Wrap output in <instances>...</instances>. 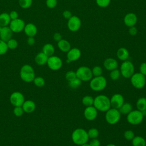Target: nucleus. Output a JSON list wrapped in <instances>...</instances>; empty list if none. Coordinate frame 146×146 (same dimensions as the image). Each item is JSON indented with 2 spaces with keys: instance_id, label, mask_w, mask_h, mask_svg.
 I'll use <instances>...</instances> for the list:
<instances>
[{
  "instance_id": "obj_1",
  "label": "nucleus",
  "mask_w": 146,
  "mask_h": 146,
  "mask_svg": "<svg viewBox=\"0 0 146 146\" xmlns=\"http://www.w3.org/2000/svg\"><path fill=\"white\" fill-rule=\"evenodd\" d=\"M71 139L75 144L80 146L88 143L89 137L87 131L83 128H78L74 129L72 132Z\"/></svg>"
},
{
  "instance_id": "obj_2",
  "label": "nucleus",
  "mask_w": 146,
  "mask_h": 146,
  "mask_svg": "<svg viewBox=\"0 0 146 146\" xmlns=\"http://www.w3.org/2000/svg\"><path fill=\"white\" fill-rule=\"evenodd\" d=\"M93 106L98 111L106 112L111 107L110 99L105 95H99L94 98Z\"/></svg>"
},
{
  "instance_id": "obj_3",
  "label": "nucleus",
  "mask_w": 146,
  "mask_h": 146,
  "mask_svg": "<svg viewBox=\"0 0 146 146\" xmlns=\"http://www.w3.org/2000/svg\"><path fill=\"white\" fill-rule=\"evenodd\" d=\"M107 85V79L103 75L92 77L90 80V87L94 91H102L106 88Z\"/></svg>"
},
{
  "instance_id": "obj_4",
  "label": "nucleus",
  "mask_w": 146,
  "mask_h": 146,
  "mask_svg": "<svg viewBox=\"0 0 146 146\" xmlns=\"http://www.w3.org/2000/svg\"><path fill=\"white\" fill-rule=\"evenodd\" d=\"M20 76L25 82H31L35 78V72L33 68L29 64L23 65L20 70Z\"/></svg>"
},
{
  "instance_id": "obj_5",
  "label": "nucleus",
  "mask_w": 146,
  "mask_h": 146,
  "mask_svg": "<svg viewBox=\"0 0 146 146\" xmlns=\"http://www.w3.org/2000/svg\"><path fill=\"white\" fill-rule=\"evenodd\" d=\"M121 117V113L118 109L111 107L105 113V119L107 123L113 125L119 122Z\"/></svg>"
},
{
  "instance_id": "obj_6",
  "label": "nucleus",
  "mask_w": 146,
  "mask_h": 146,
  "mask_svg": "<svg viewBox=\"0 0 146 146\" xmlns=\"http://www.w3.org/2000/svg\"><path fill=\"white\" fill-rule=\"evenodd\" d=\"M144 116V115L141 111L138 110H132L127 115V120L130 124L136 125L142 122Z\"/></svg>"
},
{
  "instance_id": "obj_7",
  "label": "nucleus",
  "mask_w": 146,
  "mask_h": 146,
  "mask_svg": "<svg viewBox=\"0 0 146 146\" xmlns=\"http://www.w3.org/2000/svg\"><path fill=\"white\" fill-rule=\"evenodd\" d=\"M121 75L125 78H130L135 73L133 64L129 60H125L122 62L120 67Z\"/></svg>"
},
{
  "instance_id": "obj_8",
  "label": "nucleus",
  "mask_w": 146,
  "mask_h": 146,
  "mask_svg": "<svg viewBox=\"0 0 146 146\" xmlns=\"http://www.w3.org/2000/svg\"><path fill=\"white\" fill-rule=\"evenodd\" d=\"M75 72L77 78L82 82H88L93 77L91 69L87 66H80Z\"/></svg>"
},
{
  "instance_id": "obj_9",
  "label": "nucleus",
  "mask_w": 146,
  "mask_h": 146,
  "mask_svg": "<svg viewBox=\"0 0 146 146\" xmlns=\"http://www.w3.org/2000/svg\"><path fill=\"white\" fill-rule=\"evenodd\" d=\"M146 76L140 72L134 73L130 78L131 84L133 87L137 89L143 88L146 83Z\"/></svg>"
},
{
  "instance_id": "obj_10",
  "label": "nucleus",
  "mask_w": 146,
  "mask_h": 146,
  "mask_svg": "<svg viewBox=\"0 0 146 146\" xmlns=\"http://www.w3.org/2000/svg\"><path fill=\"white\" fill-rule=\"evenodd\" d=\"M25 25L26 23L25 21L23 19L18 18L16 19L11 20L9 27L13 33H19L23 31Z\"/></svg>"
},
{
  "instance_id": "obj_11",
  "label": "nucleus",
  "mask_w": 146,
  "mask_h": 146,
  "mask_svg": "<svg viewBox=\"0 0 146 146\" xmlns=\"http://www.w3.org/2000/svg\"><path fill=\"white\" fill-rule=\"evenodd\" d=\"M47 64L48 68L53 71H56L59 70L63 64L62 59L57 56L52 55L49 56L47 62Z\"/></svg>"
},
{
  "instance_id": "obj_12",
  "label": "nucleus",
  "mask_w": 146,
  "mask_h": 146,
  "mask_svg": "<svg viewBox=\"0 0 146 146\" xmlns=\"http://www.w3.org/2000/svg\"><path fill=\"white\" fill-rule=\"evenodd\" d=\"M10 102L14 107L22 106L25 102L24 96L20 92H14L10 96Z\"/></svg>"
},
{
  "instance_id": "obj_13",
  "label": "nucleus",
  "mask_w": 146,
  "mask_h": 146,
  "mask_svg": "<svg viewBox=\"0 0 146 146\" xmlns=\"http://www.w3.org/2000/svg\"><path fill=\"white\" fill-rule=\"evenodd\" d=\"M81 20L77 16H72L68 19L67 27L68 29L72 32L77 31L81 27Z\"/></svg>"
},
{
  "instance_id": "obj_14",
  "label": "nucleus",
  "mask_w": 146,
  "mask_h": 146,
  "mask_svg": "<svg viewBox=\"0 0 146 146\" xmlns=\"http://www.w3.org/2000/svg\"><path fill=\"white\" fill-rule=\"evenodd\" d=\"M98 111L94 106L86 107L83 112V115L85 119L88 121L94 120L98 116Z\"/></svg>"
},
{
  "instance_id": "obj_15",
  "label": "nucleus",
  "mask_w": 146,
  "mask_h": 146,
  "mask_svg": "<svg viewBox=\"0 0 146 146\" xmlns=\"http://www.w3.org/2000/svg\"><path fill=\"white\" fill-rule=\"evenodd\" d=\"M110 99L111 107L116 109H119L124 103L123 96L119 93L114 94Z\"/></svg>"
},
{
  "instance_id": "obj_16",
  "label": "nucleus",
  "mask_w": 146,
  "mask_h": 146,
  "mask_svg": "<svg viewBox=\"0 0 146 146\" xmlns=\"http://www.w3.org/2000/svg\"><path fill=\"white\" fill-rule=\"evenodd\" d=\"M81 56V51L78 48H71L67 52V62L70 63L78 60Z\"/></svg>"
},
{
  "instance_id": "obj_17",
  "label": "nucleus",
  "mask_w": 146,
  "mask_h": 146,
  "mask_svg": "<svg viewBox=\"0 0 146 146\" xmlns=\"http://www.w3.org/2000/svg\"><path fill=\"white\" fill-rule=\"evenodd\" d=\"M23 31L25 34L28 36H33L34 37L38 32V29L35 24L33 23H28L25 25V28L23 29Z\"/></svg>"
},
{
  "instance_id": "obj_18",
  "label": "nucleus",
  "mask_w": 146,
  "mask_h": 146,
  "mask_svg": "<svg viewBox=\"0 0 146 146\" xmlns=\"http://www.w3.org/2000/svg\"><path fill=\"white\" fill-rule=\"evenodd\" d=\"M137 21V17L136 15L133 13H129L127 14L124 18V24L130 27L134 26Z\"/></svg>"
},
{
  "instance_id": "obj_19",
  "label": "nucleus",
  "mask_w": 146,
  "mask_h": 146,
  "mask_svg": "<svg viewBox=\"0 0 146 146\" xmlns=\"http://www.w3.org/2000/svg\"><path fill=\"white\" fill-rule=\"evenodd\" d=\"M13 31L9 26L2 27L0 30V39L6 42L12 38Z\"/></svg>"
},
{
  "instance_id": "obj_20",
  "label": "nucleus",
  "mask_w": 146,
  "mask_h": 146,
  "mask_svg": "<svg viewBox=\"0 0 146 146\" xmlns=\"http://www.w3.org/2000/svg\"><path fill=\"white\" fill-rule=\"evenodd\" d=\"M103 66L107 70L111 71L114 69L117 68L118 63L115 59L112 58H108L104 60Z\"/></svg>"
},
{
  "instance_id": "obj_21",
  "label": "nucleus",
  "mask_w": 146,
  "mask_h": 146,
  "mask_svg": "<svg viewBox=\"0 0 146 146\" xmlns=\"http://www.w3.org/2000/svg\"><path fill=\"white\" fill-rule=\"evenodd\" d=\"M116 55L119 60L121 61H125L128 60L129 56V53L126 48L120 47L117 50L116 52Z\"/></svg>"
},
{
  "instance_id": "obj_22",
  "label": "nucleus",
  "mask_w": 146,
  "mask_h": 146,
  "mask_svg": "<svg viewBox=\"0 0 146 146\" xmlns=\"http://www.w3.org/2000/svg\"><path fill=\"white\" fill-rule=\"evenodd\" d=\"M22 107L24 112L26 113H31L35 109V103L30 100L25 101L23 103Z\"/></svg>"
},
{
  "instance_id": "obj_23",
  "label": "nucleus",
  "mask_w": 146,
  "mask_h": 146,
  "mask_svg": "<svg viewBox=\"0 0 146 146\" xmlns=\"http://www.w3.org/2000/svg\"><path fill=\"white\" fill-rule=\"evenodd\" d=\"M57 45L59 49L64 52H67L71 48L70 43L68 40L63 39L58 42Z\"/></svg>"
},
{
  "instance_id": "obj_24",
  "label": "nucleus",
  "mask_w": 146,
  "mask_h": 146,
  "mask_svg": "<svg viewBox=\"0 0 146 146\" xmlns=\"http://www.w3.org/2000/svg\"><path fill=\"white\" fill-rule=\"evenodd\" d=\"M48 58V56H47L43 52H40L36 54L34 60L35 63L37 64L42 66L45 64H47Z\"/></svg>"
},
{
  "instance_id": "obj_25",
  "label": "nucleus",
  "mask_w": 146,
  "mask_h": 146,
  "mask_svg": "<svg viewBox=\"0 0 146 146\" xmlns=\"http://www.w3.org/2000/svg\"><path fill=\"white\" fill-rule=\"evenodd\" d=\"M10 22L11 19L9 13L4 12L0 14V26L1 27L9 26Z\"/></svg>"
},
{
  "instance_id": "obj_26",
  "label": "nucleus",
  "mask_w": 146,
  "mask_h": 146,
  "mask_svg": "<svg viewBox=\"0 0 146 146\" xmlns=\"http://www.w3.org/2000/svg\"><path fill=\"white\" fill-rule=\"evenodd\" d=\"M136 106L137 110L141 111L143 113H144V112L146 111V98H139L136 102Z\"/></svg>"
},
{
  "instance_id": "obj_27",
  "label": "nucleus",
  "mask_w": 146,
  "mask_h": 146,
  "mask_svg": "<svg viewBox=\"0 0 146 146\" xmlns=\"http://www.w3.org/2000/svg\"><path fill=\"white\" fill-rule=\"evenodd\" d=\"M42 52L47 56H51L55 52V48L51 43H46L42 47Z\"/></svg>"
},
{
  "instance_id": "obj_28",
  "label": "nucleus",
  "mask_w": 146,
  "mask_h": 146,
  "mask_svg": "<svg viewBox=\"0 0 146 146\" xmlns=\"http://www.w3.org/2000/svg\"><path fill=\"white\" fill-rule=\"evenodd\" d=\"M131 141L132 146H146V140L141 136H135Z\"/></svg>"
},
{
  "instance_id": "obj_29",
  "label": "nucleus",
  "mask_w": 146,
  "mask_h": 146,
  "mask_svg": "<svg viewBox=\"0 0 146 146\" xmlns=\"http://www.w3.org/2000/svg\"><path fill=\"white\" fill-rule=\"evenodd\" d=\"M132 107H133L131 103L124 102L118 110L121 114L127 115L132 110Z\"/></svg>"
},
{
  "instance_id": "obj_30",
  "label": "nucleus",
  "mask_w": 146,
  "mask_h": 146,
  "mask_svg": "<svg viewBox=\"0 0 146 146\" xmlns=\"http://www.w3.org/2000/svg\"><path fill=\"white\" fill-rule=\"evenodd\" d=\"M94 98L90 95H86L83 97L82 99V103L83 105L86 107L93 106Z\"/></svg>"
},
{
  "instance_id": "obj_31",
  "label": "nucleus",
  "mask_w": 146,
  "mask_h": 146,
  "mask_svg": "<svg viewBox=\"0 0 146 146\" xmlns=\"http://www.w3.org/2000/svg\"><path fill=\"white\" fill-rule=\"evenodd\" d=\"M68 82L69 87L73 89H76L78 87H79L82 84V82L77 77Z\"/></svg>"
},
{
  "instance_id": "obj_32",
  "label": "nucleus",
  "mask_w": 146,
  "mask_h": 146,
  "mask_svg": "<svg viewBox=\"0 0 146 146\" xmlns=\"http://www.w3.org/2000/svg\"><path fill=\"white\" fill-rule=\"evenodd\" d=\"M87 132V135L89 139H91L97 138L99 134L98 129L96 128H91L89 129Z\"/></svg>"
},
{
  "instance_id": "obj_33",
  "label": "nucleus",
  "mask_w": 146,
  "mask_h": 146,
  "mask_svg": "<svg viewBox=\"0 0 146 146\" xmlns=\"http://www.w3.org/2000/svg\"><path fill=\"white\" fill-rule=\"evenodd\" d=\"M18 3L21 8L26 9L31 7L33 3V0H18Z\"/></svg>"
},
{
  "instance_id": "obj_34",
  "label": "nucleus",
  "mask_w": 146,
  "mask_h": 146,
  "mask_svg": "<svg viewBox=\"0 0 146 146\" xmlns=\"http://www.w3.org/2000/svg\"><path fill=\"white\" fill-rule=\"evenodd\" d=\"M120 75H121V74H120V70L117 68H116L111 71L110 73V77L111 79H112V80H117L120 78Z\"/></svg>"
},
{
  "instance_id": "obj_35",
  "label": "nucleus",
  "mask_w": 146,
  "mask_h": 146,
  "mask_svg": "<svg viewBox=\"0 0 146 146\" xmlns=\"http://www.w3.org/2000/svg\"><path fill=\"white\" fill-rule=\"evenodd\" d=\"M93 77L102 76L103 74V69L99 66H95L91 69Z\"/></svg>"
},
{
  "instance_id": "obj_36",
  "label": "nucleus",
  "mask_w": 146,
  "mask_h": 146,
  "mask_svg": "<svg viewBox=\"0 0 146 146\" xmlns=\"http://www.w3.org/2000/svg\"><path fill=\"white\" fill-rule=\"evenodd\" d=\"M6 43H7L8 48L11 49V50L15 49L18 46V41L15 39H13V38H11L10 39H9L6 42Z\"/></svg>"
},
{
  "instance_id": "obj_37",
  "label": "nucleus",
  "mask_w": 146,
  "mask_h": 146,
  "mask_svg": "<svg viewBox=\"0 0 146 146\" xmlns=\"http://www.w3.org/2000/svg\"><path fill=\"white\" fill-rule=\"evenodd\" d=\"M123 136L124 137L125 140H128V141H131L133 138L135 137V133L131 129H128L126 130L124 133H123Z\"/></svg>"
},
{
  "instance_id": "obj_38",
  "label": "nucleus",
  "mask_w": 146,
  "mask_h": 146,
  "mask_svg": "<svg viewBox=\"0 0 146 146\" xmlns=\"http://www.w3.org/2000/svg\"><path fill=\"white\" fill-rule=\"evenodd\" d=\"M8 49L6 42L0 39V55L5 54Z\"/></svg>"
},
{
  "instance_id": "obj_39",
  "label": "nucleus",
  "mask_w": 146,
  "mask_h": 146,
  "mask_svg": "<svg viewBox=\"0 0 146 146\" xmlns=\"http://www.w3.org/2000/svg\"><path fill=\"white\" fill-rule=\"evenodd\" d=\"M33 81H34L35 85L39 87H43L45 84V80H44V78H43L42 77H40V76L35 78L34 79Z\"/></svg>"
},
{
  "instance_id": "obj_40",
  "label": "nucleus",
  "mask_w": 146,
  "mask_h": 146,
  "mask_svg": "<svg viewBox=\"0 0 146 146\" xmlns=\"http://www.w3.org/2000/svg\"><path fill=\"white\" fill-rule=\"evenodd\" d=\"M76 72L72 70L71 71H67L66 74H65V78L68 81L70 82L71 80H72V79L76 78Z\"/></svg>"
},
{
  "instance_id": "obj_41",
  "label": "nucleus",
  "mask_w": 146,
  "mask_h": 146,
  "mask_svg": "<svg viewBox=\"0 0 146 146\" xmlns=\"http://www.w3.org/2000/svg\"><path fill=\"white\" fill-rule=\"evenodd\" d=\"M111 2V0H96V3L100 7H107Z\"/></svg>"
},
{
  "instance_id": "obj_42",
  "label": "nucleus",
  "mask_w": 146,
  "mask_h": 146,
  "mask_svg": "<svg viewBox=\"0 0 146 146\" xmlns=\"http://www.w3.org/2000/svg\"><path fill=\"white\" fill-rule=\"evenodd\" d=\"M24 112V111L22 107V106L15 107L13 110V113L16 116H21Z\"/></svg>"
},
{
  "instance_id": "obj_43",
  "label": "nucleus",
  "mask_w": 146,
  "mask_h": 146,
  "mask_svg": "<svg viewBox=\"0 0 146 146\" xmlns=\"http://www.w3.org/2000/svg\"><path fill=\"white\" fill-rule=\"evenodd\" d=\"M58 1L57 0H46V5L47 7L49 9H53L57 5Z\"/></svg>"
},
{
  "instance_id": "obj_44",
  "label": "nucleus",
  "mask_w": 146,
  "mask_h": 146,
  "mask_svg": "<svg viewBox=\"0 0 146 146\" xmlns=\"http://www.w3.org/2000/svg\"><path fill=\"white\" fill-rule=\"evenodd\" d=\"M139 72L146 76V62H143L140 64L139 67Z\"/></svg>"
},
{
  "instance_id": "obj_45",
  "label": "nucleus",
  "mask_w": 146,
  "mask_h": 146,
  "mask_svg": "<svg viewBox=\"0 0 146 146\" xmlns=\"http://www.w3.org/2000/svg\"><path fill=\"white\" fill-rule=\"evenodd\" d=\"M90 146H100V141L97 139H91L89 142Z\"/></svg>"
},
{
  "instance_id": "obj_46",
  "label": "nucleus",
  "mask_w": 146,
  "mask_h": 146,
  "mask_svg": "<svg viewBox=\"0 0 146 146\" xmlns=\"http://www.w3.org/2000/svg\"><path fill=\"white\" fill-rule=\"evenodd\" d=\"M9 14L10 18L11 19V21L14 20V19H16L18 18V17H19L18 12L15 10H13V11H10V13H9Z\"/></svg>"
},
{
  "instance_id": "obj_47",
  "label": "nucleus",
  "mask_w": 146,
  "mask_h": 146,
  "mask_svg": "<svg viewBox=\"0 0 146 146\" xmlns=\"http://www.w3.org/2000/svg\"><path fill=\"white\" fill-rule=\"evenodd\" d=\"M128 32H129V34L132 35V36H134V35H136L137 33V29L136 27L134 26H132V27H130L129 28V30H128Z\"/></svg>"
},
{
  "instance_id": "obj_48",
  "label": "nucleus",
  "mask_w": 146,
  "mask_h": 146,
  "mask_svg": "<svg viewBox=\"0 0 146 146\" xmlns=\"http://www.w3.org/2000/svg\"><path fill=\"white\" fill-rule=\"evenodd\" d=\"M62 15H63V17L65 18V19H70L72 15V13L69 10H64L63 13H62Z\"/></svg>"
},
{
  "instance_id": "obj_49",
  "label": "nucleus",
  "mask_w": 146,
  "mask_h": 146,
  "mask_svg": "<svg viewBox=\"0 0 146 146\" xmlns=\"http://www.w3.org/2000/svg\"><path fill=\"white\" fill-rule=\"evenodd\" d=\"M62 39V36L59 33H55L53 35V39L56 42H59Z\"/></svg>"
},
{
  "instance_id": "obj_50",
  "label": "nucleus",
  "mask_w": 146,
  "mask_h": 146,
  "mask_svg": "<svg viewBox=\"0 0 146 146\" xmlns=\"http://www.w3.org/2000/svg\"><path fill=\"white\" fill-rule=\"evenodd\" d=\"M27 43L29 46H33L35 43V39L34 37L33 36H29L27 39Z\"/></svg>"
},
{
  "instance_id": "obj_51",
  "label": "nucleus",
  "mask_w": 146,
  "mask_h": 146,
  "mask_svg": "<svg viewBox=\"0 0 146 146\" xmlns=\"http://www.w3.org/2000/svg\"><path fill=\"white\" fill-rule=\"evenodd\" d=\"M106 146H116L115 144H112V143H110V144H107Z\"/></svg>"
},
{
  "instance_id": "obj_52",
  "label": "nucleus",
  "mask_w": 146,
  "mask_h": 146,
  "mask_svg": "<svg viewBox=\"0 0 146 146\" xmlns=\"http://www.w3.org/2000/svg\"><path fill=\"white\" fill-rule=\"evenodd\" d=\"M80 146H90V144H89V143H85V144H82V145H80Z\"/></svg>"
},
{
  "instance_id": "obj_53",
  "label": "nucleus",
  "mask_w": 146,
  "mask_h": 146,
  "mask_svg": "<svg viewBox=\"0 0 146 146\" xmlns=\"http://www.w3.org/2000/svg\"><path fill=\"white\" fill-rule=\"evenodd\" d=\"M2 27H1V26H0V30H1V29H2Z\"/></svg>"
}]
</instances>
